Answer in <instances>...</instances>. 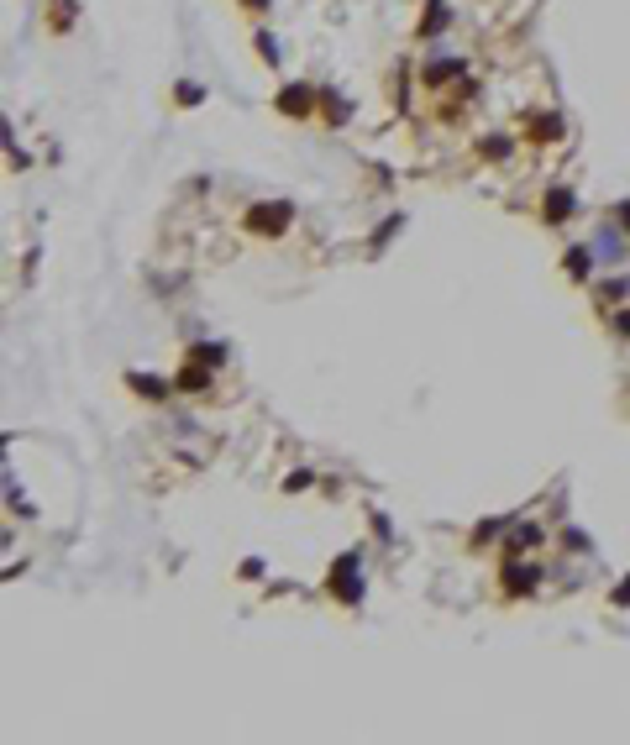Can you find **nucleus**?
<instances>
[{
  "mask_svg": "<svg viewBox=\"0 0 630 745\" xmlns=\"http://www.w3.org/2000/svg\"><path fill=\"white\" fill-rule=\"evenodd\" d=\"M247 226H252V231H284V226H289V205H252L247 210Z\"/></svg>",
  "mask_w": 630,
  "mask_h": 745,
  "instance_id": "nucleus-1",
  "label": "nucleus"
},
{
  "mask_svg": "<svg viewBox=\"0 0 630 745\" xmlns=\"http://www.w3.org/2000/svg\"><path fill=\"white\" fill-rule=\"evenodd\" d=\"M179 389H205V372H200V368H184V372H179Z\"/></svg>",
  "mask_w": 630,
  "mask_h": 745,
  "instance_id": "nucleus-4",
  "label": "nucleus"
},
{
  "mask_svg": "<svg viewBox=\"0 0 630 745\" xmlns=\"http://www.w3.org/2000/svg\"><path fill=\"white\" fill-rule=\"evenodd\" d=\"M305 105H310V95H305V84H294V89H289V95H284V100H278V111H289V116H300V111H305Z\"/></svg>",
  "mask_w": 630,
  "mask_h": 745,
  "instance_id": "nucleus-3",
  "label": "nucleus"
},
{
  "mask_svg": "<svg viewBox=\"0 0 630 745\" xmlns=\"http://www.w3.org/2000/svg\"><path fill=\"white\" fill-rule=\"evenodd\" d=\"M247 6H252V11H263V6H268V0H247Z\"/></svg>",
  "mask_w": 630,
  "mask_h": 745,
  "instance_id": "nucleus-5",
  "label": "nucleus"
},
{
  "mask_svg": "<svg viewBox=\"0 0 630 745\" xmlns=\"http://www.w3.org/2000/svg\"><path fill=\"white\" fill-rule=\"evenodd\" d=\"M567 210H572V194H567V189H552V194H546V221H562Z\"/></svg>",
  "mask_w": 630,
  "mask_h": 745,
  "instance_id": "nucleus-2",
  "label": "nucleus"
}]
</instances>
